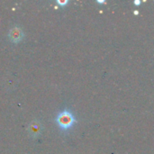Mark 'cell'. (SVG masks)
Instances as JSON below:
<instances>
[{"mask_svg": "<svg viewBox=\"0 0 154 154\" xmlns=\"http://www.w3.org/2000/svg\"><path fill=\"white\" fill-rule=\"evenodd\" d=\"M57 123L60 128L69 129L74 124V117L69 111H64L58 116Z\"/></svg>", "mask_w": 154, "mask_h": 154, "instance_id": "obj_1", "label": "cell"}, {"mask_svg": "<svg viewBox=\"0 0 154 154\" xmlns=\"http://www.w3.org/2000/svg\"><path fill=\"white\" fill-rule=\"evenodd\" d=\"M9 38L13 42H19L23 37V33L21 28L19 27H14L10 30L9 32Z\"/></svg>", "mask_w": 154, "mask_h": 154, "instance_id": "obj_2", "label": "cell"}, {"mask_svg": "<svg viewBox=\"0 0 154 154\" xmlns=\"http://www.w3.org/2000/svg\"><path fill=\"white\" fill-rule=\"evenodd\" d=\"M28 132L33 137L38 136L42 132V125L38 121H33L30 124L28 127Z\"/></svg>", "mask_w": 154, "mask_h": 154, "instance_id": "obj_3", "label": "cell"}]
</instances>
